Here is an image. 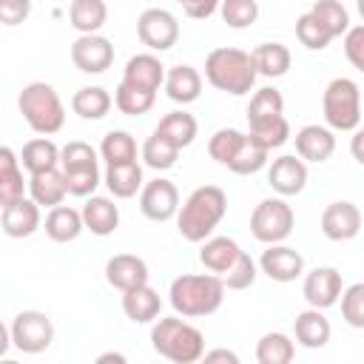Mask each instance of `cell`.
<instances>
[{
    "label": "cell",
    "instance_id": "6da1fadb",
    "mask_svg": "<svg viewBox=\"0 0 364 364\" xmlns=\"http://www.w3.org/2000/svg\"><path fill=\"white\" fill-rule=\"evenodd\" d=\"M228 213V196L219 185H199L176 213V230L185 242H205Z\"/></svg>",
    "mask_w": 364,
    "mask_h": 364
},
{
    "label": "cell",
    "instance_id": "ac0fdd59",
    "mask_svg": "<svg viewBox=\"0 0 364 364\" xmlns=\"http://www.w3.org/2000/svg\"><path fill=\"white\" fill-rule=\"evenodd\" d=\"M336 151V136L330 125H304L296 131V154L304 162H327Z\"/></svg>",
    "mask_w": 364,
    "mask_h": 364
},
{
    "label": "cell",
    "instance_id": "f546056e",
    "mask_svg": "<svg viewBox=\"0 0 364 364\" xmlns=\"http://www.w3.org/2000/svg\"><path fill=\"white\" fill-rule=\"evenodd\" d=\"M114 105V97L102 85H82L71 97V111L82 119H102Z\"/></svg>",
    "mask_w": 364,
    "mask_h": 364
},
{
    "label": "cell",
    "instance_id": "484cf974",
    "mask_svg": "<svg viewBox=\"0 0 364 364\" xmlns=\"http://www.w3.org/2000/svg\"><path fill=\"white\" fill-rule=\"evenodd\" d=\"M82 222L94 236H111L119 228V208L108 196H88L82 205Z\"/></svg>",
    "mask_w": 364,
    "mask_h": 364
},
{
    "label": "cell",
    "instance_id": "74e56055",
    "mask_svg": "<svg viewBox=\"0 0 364 364\" xmlns=\"http://www.w3.org/2000/svg\"><path fill=\"white\" fill-rule=\"evenodd\" d=\"M176 159H179V148H176L171 139H165L162 134L154 131V134L142 142V162H145L148 168H154V171H168V168L176 165Z\"/></svg>",
    "mask_w": 364,
    "mask_h": 364
},
{
    "label": "cell",
    "instance_id": "3957f363",
    "mask_svg": "<svg viewBox=\"0 0 364 364\" xmlns=\"http://www.w3.org/2000/svg\"><path fill=\"white\" fill-rule=\"evenodd\" d=\"M151 347L156 355L173 364H193L205 358V336L199 327L185 321V316H165L156 318L151 327Z\"/></svg>",
    "mask_w": 364,
    "mask_h": 364
},
{
    "label": "cell",
    "instance_id": "f907efd6",
    "mask_svg": "<svg viewBox=\"0 0 364 364\" xmlns=\"http://www.w3.org/2000/svg\"><path fill=\"white\" fill-rule=\"evenodd\" d=\"M31 14V0H0V20L3 26H20Z\"/></svg>",
    "mask_w": 364,
    "mask_h": 364
},
{
    "label": "cell",
    "instance_id": "836d02e7",
    "mask_svg": "<svg viewBox=\"0 0 364 364\" xmlns=\"http://www.w3.org/2000/svg\"><path fill=\"white\" fill-rule=\"evenodd\" d=\"M156 102V91H148V88H139L134 82H125L119 80L117 91H114V105L128 114V117H139V114H148Z\"/></svg>",
    "mask_w": 364,
    "mask_h": 364
},
{
    "label": "cell",
    "instance_id": "8fae6325",
    "mask_svg": "<svg viewBox=\"0 0 364 364\" xmlns=\"http://www.w3.org/2000/svg\"><path fill=\"white\" fill-rule=\"evenodd\" d=\"M71 63L82 74H102L114 63V46L102 34H80L71 43Z\"/></svg>",
    "mask_w": 364,
    "mask_h": 364
},
{
    "label": "cell",
    "instance_id": "5bb4252c",
    "mask_svg": "<svg viewBox=\"0 0 364 364\" xmlns=\"http://www.w3.org/2000/svg\"><path fill=\"white\" fill-rule=\"evenodd\" d=\"M341 273L336 267H313L307 276H304V284H301V296L310 307H318V310H327L333 307L338 299H341Z\"/></svg>",
    "mask_w": 364,
    "mask_h": 364
},
{
    "label": "cell",
    "instance_id": "2e32d148",
    "mask_svg": "<svg viewBox=\"0 0 364 364\" xmlns=\"http://www.w3.org/2000/svg\"><path fill=\"white\" fill-rule=\"evenodd\" d=\"M0 222H3V233L9 239H26V236H31L43 225L40 205L31 196H23V199H17V202L3 208Z\"/></svg>",
    "mask_w": 364,
    "mask_h": 364
},
{
    "label": "cell",
    "instance_id": "b9f144b4",
    "mask_svg": "<svg viewBox=\"0 0 364 364\" xmlns=\"http://www.w3.org/2000/svg\"><path fill=\"white\" fill-rule=\"evenodd\" d=\"M245 136H247V134H242L239 128H219V131L208 139V154H210V159H216L219 165L228 168V162L233 159V154L239 151V145L245 142Z\"/></svg>",
    "mask_w": 364,
    "mask_h": 364
},
{
    "label": "cell",
    "instance_id": "c3c4849f",
    "mask_svg": "<svg viewBox=\"0 0 364 364\" xmlns=\"http://www.w3.org/2000/svg\"><path fill=\"white\" fill-rule=\"evenodd\" d=\"M85 165H100L97 151H94L88 142H82V139H71L68 145H63V151H60V168H63V171L85 168Z\"/></svg>",
    "mask_w": 364,
    "mask_h": 364
},
{
    "label": "cell",
    "instance_id": "4dcf8cb0",
    "mask_svg": "<svg viewBox=\"0 0 364 364\" xmlns=\"http://www.w3.org/2000/svg\"><path fill=\"white\" fill-rule=\"evenodd\" d=\"M105 20H108L105 0H71L68 6V23L80 34H100Z\"/></svg>",
    "mask_w": 364,
    "mask_h": 364
},
{
    "label": "cell",
    "instance_id": "8992f818",
    "mask_svg": "<svg viewBox=\"0 0 364 364\" xmlns=\"http://www.w3.org/2000/svg\"><path fill=\"white\" fill-rule=\"evenodd\" d=\"M324 122L333 131H355L361 122V91L350 77H336L327 82L321 94Z\"/></svg>",
    "mask_w": 364,
    "mask_h": 364
},
{
    "label": "cell",
    "instance_id": "277c9868",
    "mask_svg": "<svg viewBox=\"0 0 364 364\" xmlns=\"http://www.w3.org/2000/svg\"><path fill=\"white\" fill-rule=\"evenodd\" d=\"M256 77H259V71H256V63H253L250 51L222 46V48H213L205 57V80L216 91L242 97L256 85Z\"/></svg>",
    "mask_w": 364,
    "mask_h": 364
},
{
    "label": "cell",
    "instance_id": "11a10c76",
    "mask_svg": "<svg viewBox=\"0 0 364 364\" xmlns=\"http://www.w3.org/2000/svg\"><path fill=\"white\" fill-rule=\"evenodd\" d=\"M105 361H117V364H125L128 358H125L122 353H102V355H97V364H105Z\"/></svg>",
    "mask_w": 364,
    "mask_h": 364
},
{
    "label": "cell",
    "instance_id": "816d5d0a",
    "mask_svg": "<svg viewBox=\"0 0 364 364\" xmlns=\"http://www.w3.org/2000/svg\"><path fill=\"white\" fill-rule=\"evenodd\" d=\"M173 3H179L182 11H185L188 17H193V20H205V17H210V14L219 9L222 0H173Z\"/></svg>",
    "mask_w": 364,
    "mask_h": 364
},
{
    "label": "cell",
    "instance_id": "1f68e13d",
    "mask_svg": "<svg viewBox=\"0 0 364 364\" xmlns=\"http://www.w3.org/2000/svg\"><path fill=\"white\" fill-rule=\"evenodd\" d=\"M60 151H63V148H57L48 136H34V139H28V142L23 145L20 162H23V168H26L28 176H31V173L57 168V165H60Z\"/></svg>",
    "mask_w": 364,
    "mask_h": 364
},
{
    "label": "cell",
    "instance_id": "cb8c5ba5",
    "mask_svg": "<svg viewBox=\"0 0 364 364\" xmlns=\"http://www.w3.org/2000/svg\"><path fill=\"white\" fill-rule=\"evenodd\" d=\"M46 236L57 245H65V242H74L82 230H85V222H82V210H74L68 205H57V208H48L46 213Z\"/></svg>",
    "mask_w": 364,
    "mask_h": 364
},
{
    "label": "cell",
    "instance_id": "60d3db41",
    "mask_svg": "<svg viewBox=\"0 0 364 364\" xmlns=\"http://www.w3.org/2000/svg\"><path fill=\"white\" fill-rule=\"evenodd\" d=\"M279 114H284V97H282L276 88L264 85V88H259V91L250 97V105H247V122L267 119V117H279Z\"/></svg>",
    "mask_w": 364,
    "mask_h": 364
},
{
    "label": "cell",
    "instance_id": "9f6ffc18",
    "mask_svg": "<svg viewBox=\"0 0 364 364\" xmlns=\"http://www.w3.org/2000/svg\"><path fill=\"white\" fill-rule=\"evenodd\" d=\"M355 6H358V14H361V20H364V0H355Z\"/></svg>",
    "mask_w": 364,
    "mask_h": 364
},
{
    "label": "cell",
    "instance_id": "4316f807",
    "mask_svg": "<svg viewBox=\"0 0 364 364\" xmlns=\"http://www.w3.org/2000/svg\"><path fill=\"white\" fill-rule=\"evenodd\" d=\"M239 253H242V247L236 245V239H230V236H210V239L202 242L199 262H202L205 270H210L216 276H225L228 267L239 259Z\"/></svg>",
    "mask_w": 364,
    "mask_h": 364
},
{
    "label": "cell",
    "instance_id": "8d00e7d4",
    "mask_svg": "<svg viewBox=\"0 0 364 364\" xmlns=\"http://www.w3.org/2000/svg\"><path fill=\"white\" fill-rule=\"evenodd\" d=\"M100 156L105 159V165L136 162V139L128 131H108L100 142Z\"/></svg>",
    "mask_w": 364,
    "mask_h": 364
},
{
    "label": "cell",
    "instance_id": "603a6c76",
    "mask_svg": "<svg viewBox=\"0 0 364 364\" xmlns=\"http://www.w3.org/2000/svg\"><path fill=\"white\" fill-rule=\"evenodd\" d=\"M26 188H28V182H23V162H20V156L9 145H3L0 148V208L23 199Z\"/></svg>",
    "mask_w": 364,
    "mask_h": 364
},
{
    "label": "cell",
    "instance_id": "d590c367",
    "mask_svg": "<svg viewBox=\"0 0 364 364\" xmlns=\"http://www.w3.org/2000/svg\"><path fill=\"white\" fill-rule=\"evenodd\" d=\"M247 134L267 151L273 148H282L287 139H290V122L284 119V114L279 117H267V119H256V122H247Z\"/></svg>",
    "mask_w": 364,
    "mask_h": 364
},
{
    "label": "cell",
    "instance_id": "7a4b0ae2",
    "mask_svg": "<svg viewBox=\"0 0 364 364\" xmlns=\"http://www.w3.org/2000/svg\"><path fill=\"white\" fill-rule=\"evenodd\" d=\"M225 282L216 273H185L176 276L171 282L168 290V301L173 307V313L185 316V318H202L210 316L222 307L225 301Z\"/></svg>",
    "mask_w": 364,
    "mask_h": 364
},
{
    "label": "cell",
    "instance_id": "d6a6232c",
    "mask_svg": "<svg viewBox=\"0 0 364 364\" xmlns=\"http://www.w3.org/2000/svg\"><path fill=\"white\" fill-rule=\"evenodd\" d=\"M154 131L162 134L165 139H171V142L182 151V148H188V145L196 139L199 125H196L193 114H188V111H171V114H165V117L159 119V125H156Z\"/></svg>",
    "mask_w": 364,
    "mask_h": 364
},
{
    "label": "cell",
    "instance_id": "5b68a950",
    "mask_svg": "<svg viewBox=\"0 0 364 364\" xmlns=\"http://www.w3.org/2000/svg\"><path fill=\"white\" fill-rule=\"evenodd\" d=\"M17 108L26 119V125L40 136L57 134L65 122V108H63L60 94L54 91V85L40 82V80L23 85V91L17 97Z\"/></svg>",
    "mask_w": 364,
    "mask_h": 364
},
{
    "label": "cell",
    "instance_id": "ba28073f",
    "mask_svg": "<svg viewBox=\"0 0 364 364\" xmlns=\"http://www.w3.org/2000/svg\"><path fill=\"white\" fill-rule=\"evenodd\" d=\"M11 347H17L26 355H37L51 347L54 341V321L40 310H20L11 321Z\"/></svg>",
    "mask_w": 364,
    "mask_h": 364
},
{
    "label": "cell",
    "instance_id": "7c38bea8",
    "mask_svg": "<svg viewBox=\"0 0 364 364\" xmlns=\"http://www.w3.org/2000/svg\"><path fill=\"white\" fill-rule=\"evenodd\" d=\"M267 185L279 196H296V193H301L304 185H307V162L299 154L276 156L267 165Z\"/></svg>",
    "mask_w": 364,
    "mask_h": 364
},
{
    "label": "cell",
    "instance_id": "f35d334b",
    "mask_svg": "<svg viewBox=\"0 0 364 364\" xmlns=\"http://www.w3.org/2000/svg\"><path fill=\"white\" fill-rule=\"evenodd\" d=\"M267 148H262L250 134L245 136V142L239 145V151L233 154V159L228 162V171L239 173V176H247V173H259L264 165H267Z\"/></svg>",
    "mask_w": 364,
    "mask_h": 364
},
{
    "label": "cell",
    "instance_id": "9a60e30c",
    "mask_svg": "<svg viewBox=\"0 0 364 364\" xmlns=\"http://www.w3.org/2000/svg\"><path fill=\"white\" fill-rule=\"evenodd\" d=\"M259 267L267 279L287 284V282H296L304 273V256L279 242V245H267V250L259 259Z\"/></svg>",
    "mask_w": 364,
    "mask_h": 364
},
{
    "label": "cell",
    "instance_id": "681fc988",
    "mask_svg": "<svg viewBox=\"0 0 364 364\" xmlns=\"http://www.w3.org/2000/svg\"><path fill=\"white\" fill-rule=\"evenodd\" d=\"M344 54L355 71L364 74V26H350L344 34Z\"/></svg>",
    "mask_w": 364,
    "mask_h": 364
},
{
    "label": "cell",
    "instance_id": "44dd1931",
    "mask_svg": "<svg viewBox=\"0 0 364 364\" xmlns=\"http://www.w3.org/2000/svg\"><path fill=\"white\" fill-rule=\"evenodd\" d=\"M330 333H333V327H330L327 316H324L318 307L301 310V313L296 316V321H293V336H296V341H299L301 347H307V350H321V347L330 341Z\"/></svg>",
    "mask_w": 364,
    "mask_h": 364
},
{
    "label": "cell",
    "instance_id": "d4e9b609",
    "mask_svg": "<svg viewBox=\"0 0 364 364\" xmlns=\"http://www.w3.org/2000/svg\"><path fill=\"white\" fill-rule=\"evenodd\" d=\"M165 94L173 102H179V105H188V102L199 100V94H202V74L193 65H188V63H179V65L168 68V74H165Z\"/></svg>",
    "mask_w": 364,
    "mask_h": 364
},
{
    "label": "cell",
    "instance_id": "ab89813d",
    "mask_svg": "<svg viewBox=\"0 0 364 364\" xmlns=\"http://www.w3.org/2000/svg\"><path fill=\"white\" fill-rule=\"evenodd\" d=\"M296 40H299L304 48H310V51H321V48H327L336 37L327 31V26H324L313 11H304V14H299V20H296Z\"/></svg>",
    "mask_w": 364,
    "mask_h": 364
},
{
    "label": "cell",
    "instance_id": "ffe728a7",
    "mask_svg": "<svg viewBox=\"0 0 364 364\" xmlns=\"http://www.w3.org/2000/svg\"><path fill=\"white\" fill-rule=\"evenodd\" d=\"M165 65L159 63L156 54L151 51H142V54H134L125 68H122V80L125 82H134L139 88H148V91H159V85H165Z\"/></svg>",
    "mask_w": 364,
    "mask_h": 364
},
{
    "label": "cell",
    "instance_id": "e0dca14e",
    "mask_svg": "<svg viewBox=\"0 0 364 364\" xmlns=\"http://www.w3.org/2000/svg\"><path fill=\"white\" fill-rule=\"evenodd\" d=\"M105 282L125 293L136 284H145L148 282V264L142 256H134V253H117L105 262Z\"/></svg>",
    "mask_w": 364,
    "mask_h": 364
},
{
    "label": "cell",
    "instance_id": "f1b7e54d",
    "mask_svg": "<svg viewBox=\"0 0 364 364\" xmlns=\"http://www.w3.org/2000/svg\"><path fill=\"white\" fill-rule=\"evenodd\" d=\"M253 63H256V71L267 80H276V77H284L290 63H293V54L284 43H259L253 51Z\"/></svg>",
    "mask_w": 364,
    "mask_h": 364
},
{
    "label": "cell",
    "instance_id": "f6af8a7d",
    "mask_svg": "<svg viewBox=\"0 0 364 364\" xmlns=\"http://www.w3.org/2000/svg\"><path fill=\"white\" fill-rule=\"evenodd\" d=\"M65 173V188L71 196H94L97 185L102 182V173H100V165H85V168H71V171H63Z\"/></svg>",
    "mask_w": 364,
    "mask_h": 364
},
{
    "label": "cell",
    "instance_id": "bcb514c9",
    "mask_svg": "<svg viewBox=\"0 0 364 364\" xmlns=\"http://www.w3.org/2000/svg\"><path fill=\"white\" fill-rule=\"evenodd\" d=\"M341 318L355 327V330H364V282H355V284H347L341 290Z\"/></svg>",
    "mask_w": 364,
    "mask_h": 364
},
{
    "label": "cell",
    "instance_id": "83f0119b",
    "mask_svg": "<svg viewBox=\"0 0 364 364\" xmlns=\"http://www.w3.org/2000/svg\"><path fill=\"white\" fill-rule=\"evenodd\" d=\"M102 182H105V188L111 191L114 199H131L136 191H142V165L139 162L105 165Z\"/></svg>",
    "mask_w": 364,
    "mask_h": 364
},
{
    "label": "cell",
    "instance_id": "db71d44e",
    "mask_svg": "<svg viewBox=\"0 0 364 364\" xmlns=\"http://www.w3.org/2000/svg\"><path fill=\"white\" fill-rule=\"evenodd\" d=\"M205 361L213 364V361H228V364H239V355L233 350H210L205 353Z\"/></svg>",
    "mask_w": 364,
    "mask_h": 364
},
{
    "label": "cell",
    "instance_id": "30bf717a",
    "mask_svg": "<svg viewBox=\"0 0 364 364\" xmlns=\"http://www.w3.org/2000/svg\"><path fill=\"white\" fill-rule=\"evenodd\" d=\"M139 210L151 222H168L179 213V191L171 179H151L139 191Z\"/></svg>",
    "mask_w": 364,
    "mask_h": 364
},
{
    "label": "cell",
    "instance_id": "ee69618b",
    "mask_svg": "<svg viewBox=\"0 0 364 364\" xmlns=\"http://www.w3.org/2000/svg\"><path fill=\"white\" fill-rule=\"evenodd\" d=\"M219 14L230 28H247L259 20V3L256 0H222Z\"/></svg>",
    "mask_w": 364,
    "mask_h": 364
},
{
    "label": "cell",
    "instance_id": "52a82bcc",
    "mask_svg": "<svg viewBox=\"0 0 364 364\" xmlns=\"http://www.w3.org/2000/svg\"><path fill=\"white\" fill-rule=\"evenodd\" d=\"M296 216L293 208L284 202V196L262 199L250 213V233L262 245H279L293 233Z\"/></svg>",
    "mask_w": 364,
    "mask_h": 364
},
{
    "label": "cell",
    "instance_id": "7bdbcfd3",
    "mask_svg": "<svg viewBox=\"0 0 364 364\" xmlns=\"http://www.w3.org/2000/svg\"><path fill=\"white\" fill-rule=\"evenodd\" d=\"M310 11L327 26V31H330L333 37L347 34V28H350V14H347V9L341 6V0H316V3L310 6Z\"/></svg>",
    "mask_w": 364,
    "mask_h": 364
},
{
    "label": "cell",
    "instance_id": "7402d4cb",
    "mask_svg": "<svg viewBox=\"0 0 364 364\" xmlns=\"http://www.w3.org/2000/svg\"><path fill=\"white\" fill-rule=\"evenodd\" d=\"M28 196L40 208H57V205H63V199L68 196L63 168H48V171L31 173V179H28Z\"/></svg>",
    "mask_w": 364,
    "mask_h": 364
},
{
    "label": "cell",
    "instance_id": "7dc6e473",
    "mask_svg": "<svg viewBox=\"0 0 364 364\" xmlns=\"http://www.w3.org/2000/svg\"><path fill=\"white\" fill-rule=\"evenodd\" d=\"M225 287L228 290H247L253 282H256V262L250 259V253H239V259L228 267V273L222 276Z\"/></svg>",
    "mask_w": 364,
    "mask_h": 364
},
{
    "label": "cell",
    "instance_id": "d6986e66",
    "mask_svg": "<svg viewBox=\"0 0 364 364\" xmlns=\"http://www.w3.org/2000/svg\"><path fill=\"white\" fill-rule=\"evenodd\" d=\"M159 310H162V299H159V293L148 282L122 293V313L134 324H151V321H156L159 318Z\"/></svg>",
    "mask_w": 364,
    "mask_h": 364
},
{
    "label": "cell",
    "instance_id": "e575fe53",
    "mask_svg": "<svg viewBox=\"0 0 364 364\" xmlns=\"http://www.w3.org/2000/svg\"><path fill=\"white\" fill-rule=\"evenodd\" d=\"M296 355V344L287 333H264L256 344V361L259 364H290Z\"/></svg>",
    "mask_w": 364,
    "mask_h": 364
},
{
    "label": "cell",
    "instance_id": "f5cc1de1",
    "mask_svg": "<svg viewBox=\"0 0 364 364\" xmlns=\"http://www.w3.org/2000/svg\"><path fill=\"white\" fill-rule=\"evenodd\" d=\"M350 154L358 165H364V128H355V134L350 139Z\"/></svg>",
    "mask_w": 364,
    "mask_h": 364
},
{
    "label": "cell",
    "instance_id": "4fadbf2b",
    "mask_svg": "<svg viewBox=\"0 0 364 364\" xmlns=\"http://www.w3.org/2000/svg\"><path fill=\"white\" fill-rule=\"evenodd\" d=\"M361 210L358 205L347 202V199H338V202H330L321 213V233L330 239V242H350L358 236L361 230Z\"/></svg>",
    "mask_w": 364,
    "mask_h": 364
},
{
    "label": "cell",
    "instance_id": "9c48e42d",
    "mask_svg": "<svg viewBox=\"0 0 364 364\" xmlns=\"http://www.w3.org/2000/svg\"><path fill=\"white\" fill-rule=\"evenodd\" d=\"M136 37L151 51H168L179 40V20L168 9H145L136 20Z\"/></svg>",
    "mask_w": 364,
    "mask_h": 364
}]
</instances>
